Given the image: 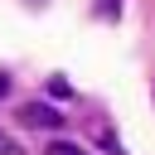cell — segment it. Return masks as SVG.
Here are the masks:
<instances>
[{"label": "cell", "mask_w": 155, "mask_h": 155, "mask_svg": "<svg viewBox=\"0 0 155 155\" xmlns=\"http://www.w3.org/2000/svg\"><path fill=\"white\" fill-rule=\"evenodd\" d=\"M92 15H97L102 24H116V19H121V0H92Z\"/></svg>", "instance_id": "7a4b0ae2"}, {"label": "cell", "mask_w": 155, "mask_h": 155, "mask_svg": "<svg viewBox=\"0 0 155 155\" xmlns=\"http://www.w3.org/2000/svg\"><path fill=\"white\" fill-rule=\"evenodd\" d=\"M19 126H29V131H58L63 126V111L48 107V102H24L19 107Z\"/></svg>", "instance_id": "6da1fadb"}, {"label": "cell", "mask_w": 155, "mask_h": 155, "mask_svg": "<svg viewBox=\"0 0 155 155\" xmlns=\"http://www.w3.org/2000/svg\"><path fill=\"white\" fill-rule=\"evenodd\" d=\"M44 155H87L82 145H73V140H48L44 145Z\"/></svg>", "instance_id": "3957f363"}, {"label": "cell", "mask_w": 155, "mask_h": 155, "mask_svg": "<svg viewBox=\"0 0 155 155\" xmlns=\"http://www.w3.org/2000/svg\"><path fill=\"white\" fill-rule=\"evenodd\" d=\"M29 5H44V0H29Z\"/></svg>", "instance_id": "8992f818"}, {"label": "cell", "mask_w": 155, "mask_h": 155, "mask_svg": "<svg viewBox=\"0 0 155 155\" xmlns=\"http://www.w3.org/2000/svg\"><path fill=\"white\" fill-rule=\"evenodd\" d=\"M0 155H24V150H19V140H15L10 131H0Z\"/></svg>", "instance_id": "277c9868"}, {"label": "cell", "mask_w": 155, "mask_h": 155, "mask_svg": "<svg viewBox=\"0 0 155 155\" xmlns=\"http://www.w3.org/2000/svg\"><path fill=\"white\" fill-rule=\"evenodd\" d=\"M10 87H15V78H10V73H0V97H10Z\"/></svg>", "instance_id": "5b68a950"}]
</instances>
